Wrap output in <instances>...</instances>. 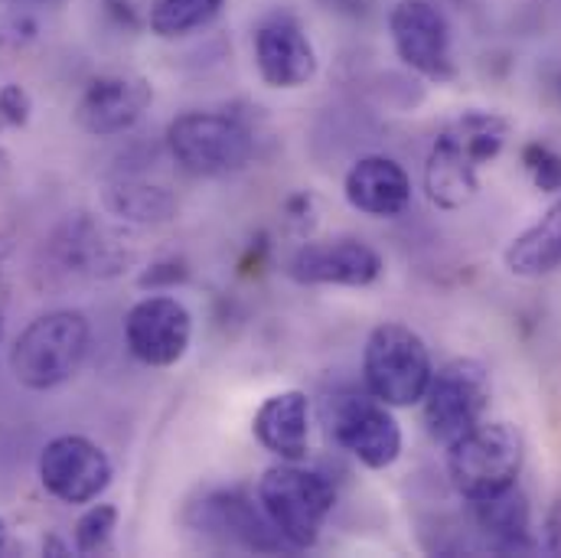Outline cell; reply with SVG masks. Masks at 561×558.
I'll return each instance as SVG.
<instances>
[{"instance_id":"obj_1","label":"cell","mask_w":561,"mask_h":558,"mask_svg":"<svg viewBox=\"0 0 561 558\" xmlns=\"http://www.w3.org/2000/svg\"><path fill=\"white\" fill-rule=\"evenodd\" d=\"M513 125L496 112L470 109L447 122L424 160V196L434 209L457 213L480 196L483 170L500 160Z\"/></svg>"},{"instance_id":"obj_2","label":"cell","mask_w":561,"mask_h":558,"mask_svg":"<svg viewBox=\"0 0 561 558\" xmlns=\"http://www.w3.org/2000/svg\"><path fill=\"white\" fill-rule=\"evenodd\" d=\"M92 350V323L82 310H46L33 317L10 346L7 366L16 386L49 392L66 386Z\"/></svg>"},{"instance_id":"obj_3","label":"cell","mask_w":561,"mask_h":558,"mask_svg":"<svg viewBox=\"0 0 561 558\" xmlns=\"http://www.w3.org/2000/svg\"><path fill=\"white\" fill-rule=\"evenodd\" d=\"M255 500L287 549H313L336 506V487L300 460H280L262 474Z\"/></svg>"},{"instance_id":"obj_4","label":"cell","mask_w":561,"mask_h":558,"mask_svg":"<svg viewBox=\"0 0 561 558\" xmlns=\"http://www.w3.org/2000/svg\"><path fill=\"white\" fill-rule=\"evenodd\" d=\"M526 464V441L510 421H480L447 444V480L467 503L516 487Z\"/></svg>"},{"instance_id":"obj_5","label":"cell","mask_w":561,"mask_h":558,"mask_svg":"<svg viewBox=\"0 0 561 558\" xmlns=\"http://www.w3.org/2000/svg\"><path fill=\"white\" fill-rule=\"evenodd\" d=\"M167 150L190 176H229L252 163L255 135L232 112H183L167 125Z\"/></svg>"},{"instance_id":"obj_6","label":"cell","mask_w":561,"mask_h":558,"mask_svg":"<svg viewBox=\"0 0 561 558\" xmlns=\"http://www.w3.org/2000/svg\"><path fill=\"white\" fill-rule=\"evenodd\" d=\"M431 373V350L412 327L396 320L373 327L363 346L366 392H373L389 409H412L421 402Z\"/></svg>"},{"instance_id":"obj_7","label":"cell","mask_w":561,"mask_h":558,"mask_svg":"<svg viewBox=\"0 0 561 558\" xmlns=\"http://www.w3.org/2000/svg\"><path fill=\"white\" fill-rule=\"evenodd\" d=\"M490 399V369L473 356H454L431 373V383L419 402L421 424L434 444L447 447L486 419Z\"/></svg>"},{"instance_id":"obj_8","label":"cell","mask_w":561,"mask_h":558,"mask_svg":"<svg viewBox=\"0 0 561 558\" xmlns=\"http://www.w3.org/2000/svg\"><path fill=\"white\" fill-rule=\"evenodd\" d=\"M46 252L53 265L72 278H122L135 265V249L128 236H122L92 213H69L53 229Z\"/></svg>"},{"instance_id":"obj_9","label":"cell","mask_w":561,"mask_h":558,"mask_svg":"<svg viewBox=\"0 0 561 558\" xmlns=\"http://www.w3.org/2000/svg\"><path fill=\"white\" fill-rule=\"evenodd\" d=\"M333 441L369 470H389L402 457V424L373 392H343L327 406Z\"/></svg>"},{"instance_id":"obj_10","label":"cell","mask_w":561,"mask_h":558,"mask_svg":"<svg viewBox=\"0 0 561 558\" xmlns=\"http://www.w3.org/2000/svg\"><path fill=\"white\" fill-rule=\"evenodd\" d=\"M389 39L402 66L427 82H454V36L444 10L434 0H396L389 10Z\"/></svg>"},{"instance_id":"obj_11","label":"cell","mask_w":561,"mask_h":558,"mask_svg":"<svg viewBox=\"0 0 561 558\" xmlns=\"http://www.w3.org/2000/svg\"><path fill=\"white\" fill-rule=\"evenodd\" d=\"M36 474L53 500L69 506H89L112 487L115 467L105 447L92 437L59 434L39 451Z\"/></svg>"},{"instance_id":"obj_12","label":"cell","mask_w":561,"mask_h":558,"mask_svg":"<svg viewBox=\"0 0 561 558\" xmlns=\"http://www.w3.org/2000/svg\"><path fill=\"white\" fill-rule=\"evenodd\" d=\"M125 343L128 353L144 366L170 369L186 356L193 343V314L186 310L183 300L153 291L128 310Z\"/></svg>"},{"instance_id":"obj_13","label":"cell","mask_w":561,"mask_h":558,"mask_svg":"<svg viewBox=\"0 0 561 558\" xmlns=\"http://www.w3.org/2000/svg\"><path fill=\"white\" fill-rule=\"evenodd\" d=\"M290 278L304 287H369L382 278V255L353 236L307 239L290 259Z\"/></svg>"},{"instance_id":"obj_14","label":"cell","mask_w":561,"mask_h":558,"mask_svg":"<svg viewBox=\"0 0 561 558\" xmlns=\"http://www.w3.org/2000/svg\"><path fill=\"white\" fill-rule=\"evenodd\" d=\"M252 56H255L259 79L278 92L310 86L320 69L317 49L304 23L290 13H272L259 23L252 36Z\"/></svg>"},{"instance_id":"obj_15","label":"cell","mask_w":561,"mask_h":558,"mask_svg":"<svg viewBox=\"0 0 561 558\" xmlns=\"http://www.w3.org/2000/svg\"><path fill=\"white\" fill-rule=\"evenodd\" d=\"M186 523L203 539H213L219 546H242L252 553H278L280 546H287L278 536V529L268 523L265 510L255 506L239 490L206 493L199 503L190 506Z\"/></svg>"},{"instance_id":"obj_16","label":"cell","mask_w":561,"mask_h":558,"mask_svg":"<svg viewBox=\"0 0 561 558\" xmlns=\"http://www.w3.org/2000/svg\"><path fill=\"white\" fill-rule=\"evenodd\" d=\"M153 105V86L144 76H99L76 102V125L92 138L131 132Z\"/></svg>"},{"instance_id":"obj_17","label":"cell","mask_w":561,"mask_h":558,"mask_svg":"<svg viewBox=\"0 0 561 558\" xmlns=\"http://www.w3.org/2000/svg\"><path fill=\"white\" fill-rule=\"evenodd\" d=\"M343 196L369 219H396L412 203V180L399 160L386 153H366L346 170Z\"/></svg>"},{"instance_id":"obj_18","label":"cell","mask_w":561,"mask_h":558,"mask_svg":"<svg viewBox=\"0 0 561 558\" xmlns=\"http://www.w3.org/2000/svg\"><path fill=\"white\" fill-rule=\"evenodd\" d=\"M255 441L278 460H304L310 447V399L300 389H280L268 396L255 419Z\"/></svg>"},{"instance_id":"obj_19","label":"cell","mask_w":561,"mask_h":558,"mask_svg":"<svg viewBox=\"0 0 561 558\" xmlns=\"http://www.w3.org/2000/svg\"><path fill=\"white\" fill-rule=\"evenodd\" d=\"M470 506H473V520L493 553H500V556L536 553L539 543L533 536V506L519 487H510V490L477 500Z\"/></svg>"},{"instance_id":"obj_20","label":"cell","mask_w":561,"mask_h":558,"mask_svg":"<svg viewBox=\"0 0 561 558\" xmlns=\"http://www.w3.org/2000/svg\"><path fill=\"white\" fill-rule=\"evenodd\" d=\"M102 209L125 226H167L180 216V200L160 183L118 176L102 190Z\"/></svg>"},{"instance_id":"obj_21","label":"cell","mask_w":561,"mask_h":558,"mask_svg":"<svg viewBox=\"0 0 561 558\" xmlns=\"http://www.w3.org/2000/svg\"><path fill=\"white\" fill-rule=\"evenodd\" d=\"M510 275L516 278H546L561 269V196L546 209L539 223H533L526 232H519L506 255H503Z\"/></svg>"},{"instance_id":"obj_22","label":"cell","mask_w":561,"mask_h":558,"mask_svg":"<svg viewBox=\"0 0 561 558\" xmlns=\"http://www.w3.org/2000/svg\"><path fill=\"white\" fill-rule=\"evenodd\" d=\"M229 0H150L147 26L157 39H183L206 30Z\"/></svg>"},{"instance_id":"obj_23","label":"cell","mask_w":561,"mask_h":558,"mask_svg":"<svg viewBox=\"0 0 561 558\" xmlns=\"http://www.w3.org/2000/svg\"><path fill=\"white\" fill-rule=\"evenodd\" d=\"M115 529H118V506L92 503L72 529V549L79 556H99L112 546Z\"/></svg>"},{"instance_id":"obj_24","label":"cell","mask_w":561,"mask_h":558,"mask_svg":"<svg viewBox=\"0 0 561 558\" xmlns=\"http://www.w3.org/2000/svg\"><path fill=\"white\" fill-rule=\"evenodd\" d=\"M519 157H523V167L536 190L561 193V153L556 147H549L542 140H529Z\"/></svg>"},{"instance_id":"obj_25","label":"cell","mask_w":561,"mask_h":558,"mask_svg":"<svg viewBox=\"0 0 561 558\" xmlns=\"http://www.w3.org/2000/svg\"><path fill=\"white\" fill-rule=\"evenodd\" d=\"M39 23L26 7H10L0 13V53H20L36 43Z\"/></svg>"},{"instance_id":"obj_26","label":"cell","mask_w":561,"mask_h":558,"mask_svg":"<svg viewBox=\"0 0 561 558\" xmlns=\"http://www.w3.org/2000/svg\"><path fill=\"white\" fill-rule=\"evenodd\" d=\"M33 118V95L20 82H3L0 86V125L10 132L26 128Z\"/></svg>"},{"instance_id":"obj_27","label":"cell","mask_w":561,"mask_h":558,"mask_svg":"<svg viewBox=\"0 0 561 558\" xmlns=\"http://www.w3.org/2000/svg\"><path fill=\"white\" fill-rule=\"evenodd\" d=\"M284 219H287L290 232L307 236L313 229V223H317V196L313 193H294L284 203Z\"/></svg>"},{"instance_id":"obj_28","label":"cell","mask_w":561,"mask_h":558,"mask_svg":"<svg viewBox=\"0 0 561 558\" xmlns=\"http://www.w3.org/2000/svg\"><path fill=\"white\" fill-rule=\"evenodd\" d=\"M190 278V269L176 259H163L157 265H150L144 275L138 278L140 287H150V291H163V287H173V284H183Z\"/></svg>"},{"instance_id":"obj_29","label":"cell","mask_w":561,"mask_h":558,"mask_svg":"<svg viewBox=\"0 0 561 558\" xmlns=\"http://www.w3.org/2000/svg\"><path fill=\"white\" fill-rule=\"evenodd\" d=\"M542 549L549 556H561V490L556 493V500L549 503L546 523H542Z\"/></svg>"},{"instance_id":"obj_30","label":"cell","mask_w":561,"mask_h":558,"mask_svg":"<svg viewBox=\"0 0 561 558\" xmlns=\"http://www.w3.org/2000/svg\"><path fill=\"white\" fill-rule=\"evenodd\" d=\"M43 553H46V556H72V546L62 543L59 536H46V539H43Z\"/></svg>"},{"instance_id":"obj_31","label":"cell","mask_w":561,"mask_h":558,"mask_svg":"<svg viewBox=\"0 0 561 558\" xmlns=\"http://www.w3.org/2000/svg\"><path fill=\"white\" fill-rule=\"evenodd\" d=\"M10 259H13V242L7 236H0V284H3L7 272H10Z\"/></svg>"},{"instance_id":"obj_32","label":"cell","mask_w":561,"mask_h":558,"mask_svg":"<svg viewBox=\"0 0 561 558\" xmlns=\"http://www.w3.org/2000/svg\"><path fill=\"white\" fill-rule=\"evenodd\" d=\"M13 549V539H10V526H7V520L0 516V556H7Z\"/></svg>"},{"instance_id":"obj_33","label":"cell","mask_w":561,"mask_h":558,"mask_svg":"<svg viewBox=\"0 0 561 558\" xmlns=\"http://www.w3.org/2000/svg\"><path fill=\"white\" fill-rule=\"evenodd\" d=\"M0 3H10V7H59L62 0H0Z\"/></svg>"},{"instance_id":"obj_34","label":"cell","mask_w":561,"mask_h":558,"mask_svg":"<svg viewBox=\"0 0 561 558\" xmlns=\"http://www.w3.org/2000/svg\"><path fill=\"white\" fill-rule=\"evenodd\" d=\"M3 167H7V150L0 147V170H3Z\"/></svg>"},{"instance_id":"obj_35","label":"cell","mask_w":561,"mask_h":558,"mask_svg":"<svg viewBox=\"0 0 561 558\" xmlns=\"http://www.w3.org/2000/svg\"><path fill=\"white\" fill-rule=\"evenodd\" d=\"M0 337H3V317H0Z\"/></svg>"}]
</instances>
